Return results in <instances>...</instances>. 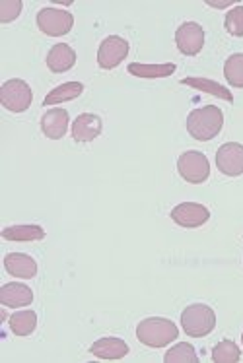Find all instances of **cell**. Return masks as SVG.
<instances>
[{
	"label": "cell",
	"mask_w": 243,
	"mask_h": 363,
	"mask_svg": "<svg viewBox=\"0 0 243 363\" xmlns=\"http://www.w3.org/2000/svg\"><path fill=\"white\" fill-rule=\"evenodd\" d=\"M226 30L234 38H243V6H236L226 14Z\"/></svg>",
	"instance_id": "obj_25"
},
{
	"label": "cell",
	"mask_w": 243,
	"mask_h": 363,
	"mask_svg": "<svg viewBox=\"0 0 243 363\" xmlns=\"http://www.w3.org/2000/svg\"><path fill=\"white\" fill-rule=\"evenodd\" d=\"M242 342H243V334H242Z\"/></svg>",
	"instance_id": "obj_28"
},
{
	"label": "cell",
	"mask_w": 243,
	"mask_h": 363,
	"mask_svg": "<svg viewBox=\"0 0 243 363\" xmlns=\"http://www.w3.org/2000/svg\"><path fill=\"white\" fill-rule=\"evenodd\" d=\"M74 16L59 8H41L37 12V28L49 38H63L72 30Z\"/></svg>",
	"instance_id": "obj_4"
},
{
	"label": "cell",
	"mask_w": 243,
	"mask_h": 363,
	"mask_svg": "<svg viewBox=\"0 0 243 363\" xmlns=\"http://www.w3.org/2000/svg\"><path fill=\"white\" fill-rule=\"evenodd\" d=\"M216 167L228 177L243 175V146L237 142L222 144L216 152Z\"/></svg>",
	"instance_id": "obj_9"
},
{
	"label": "cell",
	"mask_w": 243,
	"mask_h": 363,
	"mask_svg": "<svg viewBox=\"0 0 243 363\" xmlns=\"http://www.w3.org/2000/svg\"><path fill=\"white\" fill-rule=\"evenodd\" d=\"M181 325L187 336L191 338H202L214 330L216 326V315L208 307V305L195 303L189 305L183 313H181Z\"/></svg>",
	"instance_id": "obj_3"
},
{
	"label": "cell",
	"mask_w": 243,
	"mask_h": 363,
	"mask_svg": "<svg viewBox=\"0 0 243 363\" xmlns=\"http://www.w3.org/2000/svg\"><path fill=\"white\" fill-rule=\"evenodd\" d=\"M177 171L179 175L187 181V183H193V185H200L205 183L208 177H210V163H208V157L202 154V152H185L177 160Z\"/></svg>",
	"instance_id": "obj_5"
},
{
	"label": "cell",
	"mask_w": 243,
	"mask_h": 363,
	"mask_svg": "<svg viewBox=\"0 0 243 363\" xmlns=\"http://www.w3.org/2000/svg\"><path fill=\"white\" fill-rule=\"evenodd\" d=\"M104 123L94 113H82L72 123V138L76 142H92L102 134Z\"/></svg>",
	"instance_id": "obj_11"
},
{
	"label": "cell",
	"mask_w": 243,
	"mask_h": 363,
	"mask_svg": "<svg viewBox=\"0 0 243 363\" xmlns=\"http://www.w3.org/2000/svg\"><path fill=\"white\" fill-rule=\"evenodd\" d=\"M33 301V291L26 284L10 282L0 288V303L4 307H28Z\"/></svg>",
	"instance_id": "obj_14"
},
{
	"label": "cell",
	"mask_w": 243,
	"mask_h": 363,
	"mask_svg": "<svg viewBox=\"0 0 243 363\" xmlns=\"http://www.w3.org/2000/svg\"><path fill=\"white\" fill-rule=\"evenodd\" d=\"M84 86L80 82H67V84H60L55 89H51V94L45 97L43 105H59L65 101H72L76 97L82 96Z\"/></svg>",
	"instance_id": "obj_19"
},
{
	"label": "cell",
	"mask_w": 243,
	"mask_h": 363,
	"mask_svg": "<svg viewBox=\"0 0 243 363\" xmlns=\"http://www.w3.org/2000/svg\"><path fill=\"white\" fill-rule=\"evenodd\" d=\"M224 126V113L216 105H207L189 113L187 117V130L195 140L208 142L218 136Z\"/></svg>",
	"instance_id": "obj_1"
},
{
	"label": "cell",
	"mask_w": 243,
	"mask_h": 363,
	"mask_svg": "<svg viewBox=\"0 0 243 363\" xmlns=\"http://www.w3.org/2000/svg\"><path fill=\"white\" fill-rule=\"evenodd\" d=\"M2 238L6 241H41L45 238V230L41 225H10L2 230Z\"/></svg>",
	"instance_id": "obj_20"
},
{
	"label": "cell",
	"mask_w": 243,
	"mask_h": 363,
	"mask_svg": "<svg viewBox=\"0 0 243 363\" xmlns=\"http://www.w3.org/2000/svg\"><path fill=\"white\" fill-rule=\"evenodd\" d=\"M239 348L236 346V342L222 340L220 344H216L212 350V362L214 363H237L239 362Z\"/></svg>",
	"instance_id": "obj_24"
},
{
	"label": "cell",
	"mask_w": 243,
	"mask_h": 363,
	"mask_svg": "<svg viewBox=\"0 0 243 363\" xmlns=\"http://www.w3.org/2000/svg\"><path fill=\"white\" fill-rule=\"evenodd\" d=\"M179 336L176 323L162 317L144 319L136 326V338L148 348H163Z\"/></svg>",
	"instance_id": "obj_2"
},
{
	"label": "cell",
	"mask_w": 243,
	"mask_h": 363,
	"mask_svg": "<svg viewBox=\"0 0 243 363\" xmlns=\"http://www.w3.org/2000/svg\"><path fill=\"white\" fill-rule=\"evenodd\" d=\"M22 0H2L0 2V22H14L18 16L22 14Z\"/></svg>",
	"instance_id": "obj_26"
},
{
	"label": "cell",
	"mask_w": 243,
	"mask_h": 363,
	"mask_svg": "<svg viewBox=\"0 0 243 363\" xmlns=\"http://www.w3.org/2000/svg\"><path fill=\"white\" fill-rule=\"evenodd\" d=\"M129 55V41L119 35H109L105 38L97 49V65L104 70L117 68Z\"/></svg>",
	"instance_id": "obj_7"
},
{
	"label": "cell",
	"mask_w": 243,
	"mask_h": 363,
	"mask_svg": "<svg viewBox=\"0 0 243 363\" xmlns=\"http://www.w3.org/2000/svg\"><path fill=\"white\" fill-rule=\"evenodd\" d=\"M76 65V52L67 43H57L51 51L47 52V67L55 74L68 72Z\"/></svg>",
	"instance_id": "obj_15"
},
{
	"label": "cell",
	"mask_w": 243,
	"mask_h": 363,
	"mask_svg": "<svg viewBox=\"0 0 243 363\" xmlns=\"http://www.w3.org/2000/svg\"><path fill=\"white\" fill-rule=\"evenodd\" d=\"M171 220L181 228L193 230V228L205 225L210 220V212L207 206L197 204V202H183L171 210Z\"/></svg>",
	"instance_id": "obj_10"
},
{
	"label": "cell",
	"mask_w": 243,
	"mask_h": 363,
	"mask_svg": "<svg viewBox=\"0 0 243 363\" xmlns=\"http://www.w3.org/2000/svg\"><path fill=\"white\" fill-rule=\"evenodd\" d=\"M208 6H212V8H226V6H232L234 4V0H224V2H207Z\"/></svg>",
	"instance_id": "obj_27"
},
{
	"label": "cell",
	"mask_w": 243,
	"mask_h": 363,
	"mask_svg": "<svg viewBox=\"0 0 243 363\" xmlns=\"http://www.w3.org/2000/svg\"><path fill=\"white\" fill-rule=\"evenodd\" d=\"M183 86H189L193 89H199V91H205V94H210L214 97H220L224 101H234V96H232V91L226 89L224 86H220L218 82L214 80H207V78H183L181 80Z\"/></svg>",
	"instance_id": "obj_18"
},
{
	"label": "cell",
	"mask_w": 243,
	"mask_h": 363,
	"mask_svg": "<svg viewBox=\"0 0 243 363\" xmlns=\"http://www.w3.org/2000/svg\"><path fill=\"white\" fill-rule=\"evenodd\" d=\"M90 354H94L99 359H123L129 354V346L121 338L107 336V338H99L97 342H94L90 348Z\"/></svg>",
	"instance_id": "obj_16"
},
{
	"label": "cell",
	"mask_w": 243,
	"mask_h": 363,
	"mask_svg": "<svg viewBox=\"0 0 243 363\" xmlns=\"http://www.w3.org/2000/svg\"><path fill=\"white\" fill-rule=\"evenodd\" d=\"M177 49L183 52L185 57H195L202 51L205 45V30L197 22L181 23L176 31Z\"/></svg>",
	"instance_id": "obj_8"
},
{
	"label": "cell",
	"mask_w": 243,
	"mask_h": 363,
	"mask_svg": "<svg viewBox=\"0 0 243 363\" xmlns=\"http://www.w3.org/2000/svg\"><path fill=\"white\" fill-rule=\"evenodd\" d=\"M176 65L173 62H166V65H140V62H131L129 65V74L136 76V78H168L176 72Z\"/></svg>",
	"instance_id": "obj_17"
},
{
	"label": "cell",
	"mask_w": 243,
	"mask_h": 363,
	"mask_svg": "<svg viewBox=\"0 0 243 363\" xmlns=\"http://www.w3.org/2000/svg\"><path fill=\"white\" fill-rule=\"evenodd\" d=\"M163 362L166 363H197L199 362V356L193 348L191 344L187 342H179L173 348L168 350V354L163 356Z\"/></svg>",
	"instance_id": "obj_23"
},
{
	"label": "cell",
	"mask_w": 243,
	"mask_h": 363,
	"mask_svg": "<svg viewBox=\"0 0 243 363\" xmlns=\"http://www.w3.org/2000/svg\"><path fill=\"white\" fill-rule=\"evenodd\" d=\"M31 99H33V94H31V88L23 80H8L2 84L0 88V104L6 107L8 111L12 113H23L30 109Z\"/></svg>",
	"instance_id": "obj_6"
},
{
	"label": "cell",
	"mask_w": 243,
	"mask_h": 363,
	"mask_svg": "<svg viewBox=\"0 0 243 363\" xmlns=\"http://www.w3.org/2000/svg\"><path fill=\"white\" fill-rule=\"evenodd\" d=\"M224 76L232 88H243V52H236L226 60Z\"/></svg>",
	"instance_id": "obj_22"
},
{
	"label": "cell",
	"mask_w": 243,
	"mask_h": 363,
	"mask_svg": "<svg viewBox=\"0 0 243 363\" xmlns=\"http://www.w3.org/2000/svg\"><path fill=\"white\" fill-rule=\"evenodd\" d=\"M4 268L10 276L30 280L37 274V262L26 252H8L4 257Z\"/></svg>",
	"instance_id": "obj_13"
},
{
	"label": "cell",
	"mask_w": 243,
	"mask_h": 363,
	"mask_svg": "<svg viewBox=\"0 0 243 363\" xmlns=\"http://www.w3.org/2000/svg\"><path fill=\"white\" fill-rule=\"evenodd\" d=\"M37 326V315L36 311H18L10 317V330L16 334V336H30Z\"/></svg>",
	"instance_id": "obj_21"
},
{
	"label": "cell",
	"mask_w": 243,
	"mask_h": 363,
	"mask_svg": "<svg viewBox=\"0 0 243 363\" xmlns=\"http://www.w3.org/2000/svg\"><path fill=\"white\" fill-rule=\"evenodd\" d=\"M68 111L67 109H60V107H55V109H49L41 117V130L47 138L51 140H59L63 138L68 130Z\"/></svg>",
	"instance_id": "obj_12"
}]
</instances>
